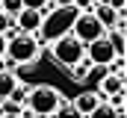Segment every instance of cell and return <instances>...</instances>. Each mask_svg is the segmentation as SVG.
Segmentation results:
<instances>
[{
    "instance_id": "obj_1",
    "label": "cell",
    "mask_w": 127,
    "mask_h": 118,
    "mask_svg": "<svg viewBox=\"0 0 127 118\" xmlns=\"http://www.w3.org/2000/svg\"><path fill=\"white\" fill-rule=\"evenodd\" d=\"M77 15H80V12H77L74 6H56L53 12L41 15V27H38V32H35V41H38V44H50L53 38L71 32Z\"/></svg>"
},
{
    "instance_id": "obj_2",
    "label": "cell",
    "mask_w": 127,
    "mask_h": 118,
    "mask_svg": "<svg viewBox=\"0 0 127 118\" xmlns=\"http://www.w3.org/2000/svg\"><path fill=\"white\" fill-rule=\"evenodd\" d=\"M6 59L12 65H30V62H35L38 59V41H35V35L12 30L6 35Z\"/></svg>"
},
{
    "instance_id": "obj_3",
    "label": "cell",
    "mask_w": 127,
    "mask_h": 118,
    "mask_svg": "<svg viewBox=\"0 0 127 118\" xmlns=\"http://www.w3.org/2000/svg\"><path fill=\"white\" fill-rule=\"evenodd\" d=\"M62 94L56 86H47V83H38V86H30V94H27V109L32 115H53L56 106H59Z\"/></svg>"
},
{
    "instance_id": "obj_4",
    "label": "cell",
    "mask_w": 127,
    "mask_h": 118,
    "mask_svg": "<svg viewBox=\"0 0 127 118\" xmlns=\"http://www.w3.org/2000/svg\"><path fill=\"white\" fill-rule=\"evenodd\" d=\"M53 47V59L62 65V68H71L74 62H80V59L86 56V44L74 35V32H65V35H59V38H53L50 41Z\"/></svg>"
},
{
    "instance_id": "obj_5",
    "label": "cell",
    "mask_w": 127,
    "mask_h": 118,
    "mask_svg": "<svg viewBox=\"0 0 127 118\" xmlns=\"http://www.w3.org/2000/svg\"><path fill=\"white\" fill-rule=\"evenodd\" d=\"M71 32L83 41V44H89V41H95V38H100L106 30L100 27V21H97L92 12H80L77 18H74V27H71Z\"/></svg>"
},
{
    "instance_id": "obj_6",
    "label": "cell",
    "mask_w": 127,
    "mask_h": 118,
    "mask_svg": "<svg viewBox=\"0 0 127 118\" xmlns=\"http://www.w3.org/2000/svg\"><path fill=\"white\" fill-rule=\"evenodd\" d=\"M86 59H89L92 65H100V68H106V65L115 59V50H112V44L106 41V35H100V38H95V41L86 44Z\"/></svg>"
},
{
    "instance_id": "obj_7",
    "label": "cell",
    "mask_w": 127,
    "mask_h": 118,
    "mask_svg": "<svg viewBox=\"0 0 127 118\" xmlns=\"http://www.w3.org/2000/svg\"><path fill=\"white\" fill-rule=\"evenodd\" d=\"M38 27H41V12H38V9H21V12L15 15V30H18V32L35 35Z\"/></svg>"
},
{
    "instance_id": "obj_8",
    "label": "cell",
    "mask_w": 127,
    "mask_h": 118,
    "mask_svg": "<svg viewBox=\"0 0 127 118\" xmlns=\"http://www.w3.org/2000/svg\"><path fill=\"white\" fill-rule=\"evenodd\" d=\"M118 91H124V77H115V74H103L100 77V83H97V94L100 97H112V94H118Z\"/></svg>"
},
{
    "instance_id": "obj_9",
    "label": "cell",
    "mask_w": 127,
    "mask_h": 118,
    "mask_svg": "<svg viewBox=\"0 0 127 118\" xmlns=\"http://www.w3.org/2000/svg\"><path fill=\"white\" fill-rule=\"evenodd\" d=\"M92 15L100 21V27H103V30H112V27H115V18H118V12H115V9H109L103 0H97L95 6H92Z\"/></svg>"
},
{
    "instance_id": "obj_10",
    "label": "cell",
    "mask_w": 127,
    "mask_h": 118,
    "mask_svg": "<svg viewBox=\"0 0 127 118\" xmlns=\"http://www.w3.org/2000/svg\"><path fill=\"white\" fill-rule=\"evenodd\" d=\"M97 103H100V94H97V91H83V94H77V100H74L71 106H74L80 115L86 118V115H89V112L97 106Z\"/></svg>"
},
{
    "instance_id": "obj_11",
    "label": "cell",
    "mask_w": 127,
    "mask_h": 118,
    "mask_svg": "<svg viewBox=\"0 0 127 118\" xmlns=\"http://www.w3.org/2000/svg\"><path fill=\"white\" fill-rule=\"evenodd\" d=\"M106 35V41L112 44V50H115V56H124V50H127V38H124V30H109V32H103Z\"/></svg>"
},
{
    "instance_id": "obj_12",
    "label": "cell",
    "mask_w": 127,
    "mask_h": 118,
    "mask_svg": "<svg viewBox=\"0 0 127 118\" xmlns=\"http://www.w3.org/2000/svg\"><path fill=\"white\" fill-rule=\"evenodd\" d=\"M68 71H71V80H77V83H86V80H89V74H92V62L83 56L80 62H74Z\"/></svg>"
},
{
    "instance_id": "obj_13",
    "label": "cell",
    "mask_w": 127,
    "mask_h": 118,
    "mask_svg": "<svg viewBox=\"0 0 127 118\" xmlns=\"http://www.w3.org/2000/svg\"><path fill=\"white\" fill-rule=\"evenodd\" d=\"M86 118H127V112H115L109 103H103V100H100V103H97Z\"/></svg>"
},
{
    "instance_id": "obj_14",
    "label": "cell",
    "mask_w": 127,
    "mask_h": 118,
    "mask_svg": "<svg viewBox=\"0 0 127 118\" xmlns=\"http://www.w3.org/2000/svg\"><path fill=\"white\" fill-rule=\"evenodd\" d=\"M18 86V77L12 74V71H0V100H6L9 97V91Z\"/></svg>"
},
{
    "instance_id": "obj_15",
    "label": "cell",
    "mask_w": 127,
    "mask_h": 118,
    "mask_svg": "<svg viewBox=\"0 0 127 118\" xmlns=\"http://www.w3.org/2000/svg\"><path fill=\"white\" fill-rule=\"evenodd\" d=\"M27 94H30V86H27V83H18V86L9 91V97H6V100H9V103H18V106H24V103H27Z\"/></svg>"
},
{
    "instance_id": "obj_16",
    "label": "cell",
    "mask_w": 127,
    "mask_h": 118,
    "mask_svg": "<svg viewBox=\"0 0 127 118\" xmlns=\"http://www.w3.org/2000/svg\"><path fill=\"white\" fill-rule=\"evenodd\" d=\"M53 118H83L71 103H65V100H59V106H56V112H53Z\"/></svg>"
},
{
    "instance_id": "obj_17",
    "label": "cell",
    "mask_w": 127,
    "mask_h": 118,
    "mask_svg": "<svg viewBox=\"0 0 127 118\" xmlns=\"http://www.w3.org/2000/svg\"><path fill=\"white\" fill-rule=\"evenodd\" d=\"M21 9H24L21 0H0V12H6V15H12V18H15Z\"/></svg>"
},
{
    "instance_id": "obj_18",
    "label": "cell",
    "mask_w": 127,
    "mask_h": 118,
    "mask_svg": "<svg viewBox=\"0 0 127 118\" xmlns=\"http://www.w3.org/2000/svg\"><path fill=\"white\" fill-rule=\"evenodd\" d=\"M12 30H15V18H12V15H6V12H0V32H3V35H9Z\"/></svg>"
},
{
    "instance_id": "obj_19",
    "label": "cell",
    "mask_w": 127,
    "mask_h": 118,
    "mask_svg": "<svg viewBox=\"0 0 127 118\" xmlns=\"http://www.w3.org/2000/svg\"><path fill=\"white\" fill-rule=\"evenodd\" d=\"M71 6H74L77 12H92V6H95V0H74Z\"/></svg>"
},
{
    "instance_id": "obj_20",
    "label": "cell",
    "mask_w": 127,
    "mask_h": 118,
    "mask_svg": "<svg viewBox=\"0 0 127 118\" xmlns=\"http://www.w3.org/2000/svg\"><path fill=\"white\" fill-rule=\"evenodd\" d=\"M44 3H47V0H21V6H24V9H38V12H41V6H44Z\"/></svg>"
},
{
    "instance_id": "obj_21",
    "label": "cell",
    "mask_w": 127,
    "mask_h": 118,
    "mask_svg": "<svg viewBox=\"0 0 127 118\" xmlns=\"http://www.w3.org/2000/svg\"><path fill=\"white\" fill-rule=\"evenodd\" d=\"M109 9H115V12H124V6H127V0H103Z\"/></svg>"
},
{
    "instance_id": "obj_22",
    "label": "cell",
    "mask_w": 127,
    "mask_h": 118,
    "mask_svg": "<svg viewBox=\"0 0 127 118\" xmlns=\"http://www.w3.org/2000/svg\"><path fill=\"white\" fill-rule=\"evenodd\" d=\"M6 56V35H3V32H0V59Z\"/></svg>"
},
{
    "instance_id": "obj_23",
    "label": "cell",
    "mask_w": 127,
    "mask_h": 118,
    "mask_svg": "<svg viewBox=\"0 0 127 118\" xmlns=\"http://www.w3.org/2000/svg\"><path fill=\"white\" fill-rule=\"evenodd\" d=\"M53 3H56V6H71L74 0H53Z\"/></svg>"
},
{
    "instance_id": "obj_24",
    "label": "cell",
    "mask_w": 127,
    "mask_h": 118,
    "mask_svg": "<svg viewBox=\"0 0 127 118\" xmlns=\"http://www.w3.org/2000/svg\"><path fill=\"white\" fill-rule=\"evenodd\" d=\"M0 118H21V115H15V112H3Z\"/></svg>"
},
{
    "instance_id": "obj_25",
    "label": "cell",
    "mask_w": 127,
    "mask_h": 118,
    "mask_svg": "<svg viewBox=\"0 0 127 118\" xmlns=\"http://www.w3.org/2000/svg\"><path fill=\"white\" fill-rule=\"evenodd\" d=\"M32 118H53V115H32Z\"/></svg>"
},
{
    "instance_id": "obj_26",
    "label": "cell",
    "mask_w": 127,
    "mask_h": 118,
    "mask_svg": "<svg viewBox=\"0 0 127 118\" xmlns=\"http://www.w3.org/2000/svg\"><path fill=\"white\" fill-rule=\"evenodd\" d=\"M0 115H3V100H0Z\"/></svg>"
},
{
    "instance_id": "obj_27",
    "label": "cell",
    "mask_w": 127,
    "mask_h": 118,
    "mask_svg": "<svg viewBox=\"0 0 127 118\" xmlns=\"http://www.w3.org/2000/svg\"><path fill=\"white\" fill-rule=\"evenodd\" d=\"M95 3H97V0H95Z\"/></svg>"
}]
</instances>
